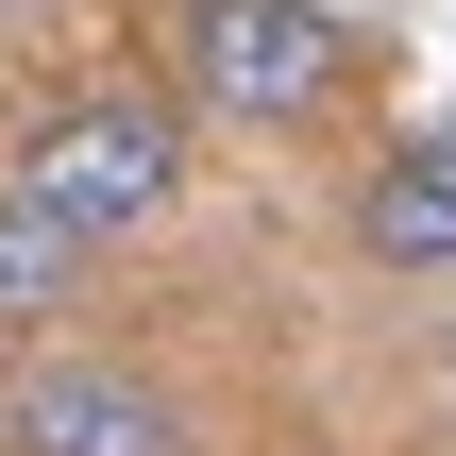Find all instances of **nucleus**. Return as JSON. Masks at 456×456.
Returning <instances> with one entry per match:
<instances>
[{"instance_id": "2", "label": "nucleus", "mask_w": 456, "mask_h": 456, "mask_svg": "<svg viewBox=\"0 0 456 456\" xmlns=\"http://www.w3.org/2000/svg\"><path fill=\"white\" fill-rule=\"evenodd\" d=\"M355 85V34L322 0H169V102L220 135H305Z\"/></svg>"}, {"instance_id": "3", "label": "nucleus", "mask_w": 456, "mask_h": 456, "mask_svg": "<svg viewBox=\"0 0 456 456\" xmlns=\"http://www.w3.org/2000/svg\"><path fill=\"white\" fill-rule=\"evenodd\" d=\"M0 456H203V440H186V406H169L152 372H118V355H51V372L0 389Z\"/></svg>"}, {"instance_id": "5", "label": "nucleus", "mask_w": 456, "mask_h": 456, "mask_svg": "<svg viewBox=\"0 0 456 456\" xmlns=\"http://www.w3.org/2000/svg\"><path fill=\"white\" fill-rule=\"evenodd\" d=\"M85 271H102V254H85V237L34 203V186H0V338L68 322V305H85Z\"/></svg>"}, {"instance_id": "7", "label": "nucleus", "mask_w": 456, "mask_h": 456, "mask_svg": "<svg viewBox=\"0 0 456 456\" xmlns=\"http://www.w3.org/2000/svg\"><path fill=\"white\" fill-rule=\"evenodd\" d=\"M440 372H456V322H440Z\"/></svg>"}, {"instance_id": "6", "label": "nucleus", "mask_w": 456, "mask_h": 456, "mask_svg": "<svg viewBox=\"0 0 456 456\" xmlns=\"http://www.w3.org/2000/svg\"><path fill=\"white\" fill-rule=\"evenodd\" d=\"M51 17H68V0H0V34H51Z\"/></svg>"}, {"instance_id": "4", "label": "nucleus", "mask_w": 456, "mask_h": 456, "mask_svg": "<svg viewBox=\"0 0 456 456\" xmlns=\"http://www.w3.org/2000/svg\"><path fill=\"white\" fill-rule=\"evenodd\" d=\"M355 254L406 288H456V135H406L355 169Z\"/></svg>"}, {"instance_id": "1", "label": "nucleus", "mask_w": 456, "mask_h": 456, "mask_svg": "<svg viewBox=\"0 0 456 456\" xmlns=\"http://www.w3.org/2000/svg\"><path fill=\"white\" fill-rule=\"evenodd\" d=\"M186 102L169 85H85V102H51L34 135H17V169L0 186H34L85 254H135V237H169L186 220Z\"/></svg>"}]
</instances>
